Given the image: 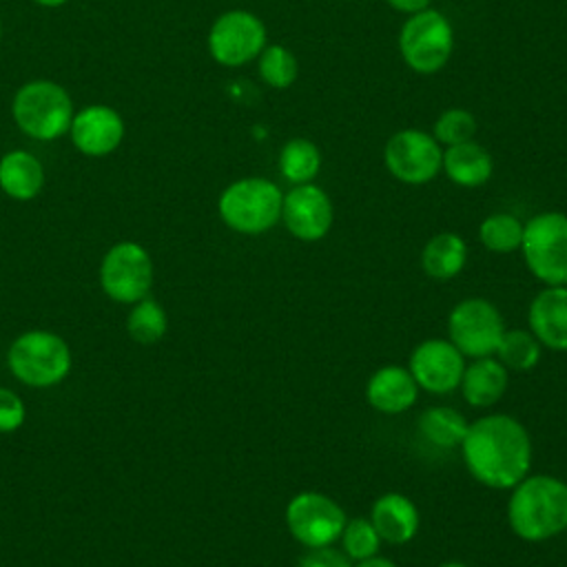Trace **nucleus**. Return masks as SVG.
I'll list each match as a JSON object with an SVG mask.
<instances>
[{
    "mask_svg": "<svg viewBox=\"0 0 567 567\" xmlns=\"http://www.w3.org/2000/svg\"><path fill=\"white\" fill-rule=\"evenodd\" d=\"M470 474L494 489H512L532 465V439L509 414H487L470 423L461 443Z\"/></svg>",
    "mask_w": 567,
    "mask_h": 567,
    "instance_id": "obj_1",
    "label": "nucleus"
},
{
    "mask_svg": "<svg viewBox=\"0 0 567 567\" xmlns=\"http://www.w3.org/2000/svg\"><path fill=\"white\" fill-rule=\"evenodd\" d=\"M507 523L512 532L527 543H540L565 532L567 483L549 474L525 476L512 487Z\"/></svg>",
    "mask_w": 567,
    "mask_h": 567,
    "instance_id": "obj_2",
    "label": "nucleus"
},
{
    "mask_svg": "<svg viewBox=\"0 0 567 567\" xmlns=\"http://www.w3.org/2000/svg\"><path fill=\"white\" fill-rule=\"evenodd\" d=\"M75 104L71 93L53 80H29L11 100L16 126L35 142H53L69 133Z\"/></svg>",
    "mask_w": 567,
    "mask_h": 567,
    "instance_id": "obj_3",
    "label": "nucleus"
},
{
    "mask_svg": "<svg viewBox=\"0 0 567 567\" xmlns=\"http://www.w3.org/2000/svg\"><path fill=\"white\" fill-rule=\"evenodd\" d=\"M11 374L29 388H53L62 383L73 365L69 343L51 330H27L7 350Z\"/></svg>",
    "mask_w": 567,
    "mask_h": 567,
    "instance_id": "obj_4",
    "label": "nucleus"
},
{
    "mask_svg": "<svg viewBox=\"0 0 567 567\" xmlns=\"http://www.w3.org/2000/svg\"><path fill=\"white\" fill-rule=\"evenodd\" d=\"M281 188L268 177H241L230 182L219 199L221 221L241 235H261L281 221Z\"/></svg>",
    "mask_w": 567,
    "mask_h": 567,
    "instance_id": "obj_5",
    "label": "nucleus"
},
{
    "mask_svg": "<svg viewBox=\"0 0 567 567\" xmlns=\"http://www.w3.org/2000/svg\"><path fill=\"white\" fill-rule=\"evenodd\" d=\"M454 51L452 22L439 9H423L405 18L399 31V53L408 69L419 75L441 71Z\"/></svg>",
    "mask_w": 567,
    "mask_h": 567,
    "instance_id": "obj_6",
    "label": "nucleus"
},
{
    "mask_svg": "<svg viewBox=\"0 0 567 567\" xmlns=\"http://www.w3.org/2000/svg\"><path fill=\"white\" fill-rule=\"evenodd\" d=\"M523 259L545 286L567 284V215L545 210L523 226Z\"/></svg>",
    "mask_w": 567,
    "mask_h": 567,
    "instance_id": "obj_7",
    "label": "nucleus"
},
{
    "mask_svg": "<svg viewBox=\"0 0 567 567\" xmlns=\"http://www.w3.org/2000/svg\"><path fill=\"white\" fill-rule=\"evenodd\" d=\"M268 31L264 20L248 9H228L219 13L206 35L210 58L228 69L244 66L264 51Z\"/></svg>",
    "mask_w": 567,
    "mask_h": 567,
    "instance_id": "obj_8",
    "label": "nucleus"
},
{
    "mask_svg": "<svg viewBox=\"0 0 567 567\" xmlns=\"http://www.w3.org/2000/svg\"><path fill=\"white\" fill-rule=\"evenodd\" d=\"M97 277L109 299L135 303L144 299L153 286V259L142 244L124 239L104 252Z\"/></svg>",
    "mask_w": 567,
    "mask_h": 567,
    "instance_id": "obj_9",
    "label": "nucleus"
},
{
    "mask_svg": "<svg viewBox=\"0 0 567 567\" xmlns=\"http://www.w3.org/2000/svg\"><path fill=\"white\" fill-rule=\"evenodd\" d=\"M443 146L432 133L421 128H401L383 146L388 173L408 186H423L441 173Z\"/></svg>",
    "mask_w": 567,
    "mask_h": 567,
    "instance_id": "obj_10",
    "label": "nucleus"
},
{
    "mask_svg": "<svg viewBox=\"0 0 567 567\" xmlns=\"http://www.w3.org/2000/svg\"><path fill=\"white\" fill-rule=\"evenodd\" d=\"M505 332V321L498 308L481 297L463 299L447 317L450 341L463 357H492Z\"/></svg>",
    "mask_w": 567,
    "mask_h": 567,
    "instance_id": "obj_11",
    "label": "nucleus"
},
{
    "mask_svg": "<svg viewBox=\"0 0 567 567\" xmlns=\"http://www.w3.org/2000/svg\"><path fill=\"white\" fill-rule=\"evenodd\" d=\"M288 532L308 549L328 547L346 527L341 505L321 492H301L286 505Z\"/></svg>",
    "mask_w": 567,
    "mask_h": 567,
    "instance_id": "obj_12",
    "label": "nucleus"
},
{
    "mask_svg": "<svg viewBox=\"0 0 567 567\" xmlns=\"http://www.w3.org/2000/svg\"><path fill=\"white\" fill-rule=\"evenodd\" d=\"M332 199L315 182L292 186L284 193L281 221L292 237L301 241H319L332 228Z\"/></svg>",
    "mask_w": 567,
    "mask_h": 567,
    "instance_id": "obj_13",
    "label": "nucleus"
},
{
    "mask_svg": "<svg viewBox=\"0 0 567 567\" xmlns=\"http://www.w3.org/2000/svg\"><path fill=\"white\" fill-rule=\"evenodd\" d=\"M408 363L416 385L434 394H447L458 388L465 370V357L450 339L421 341L412 350Z\"/></svg>",
    "mask_w": 567,
    "mask_h": 567,
    "instance_id": "obj_14",
    "label": "nucleus"
},
{
    "mask_svg": "<svg viewBox=\"0 0 567 567\" xmlns=\"http://www.w3.org/2000/svg\"><path fill=\"white\" fill-rule=\"evenodd\" d=\"M66 135L82 155L106 157L124 142L126 124L117 109L109 104H89L75 111Z\"/></svg>",
    "mask_w": 567,
    "mask_h": 567,
    "instance_id": "obj_15",
    "label": "nucleus"
},
{
    "mask_svg": "<svg viewBox=\"0 0 567 567\" xmlns=\"http://www.w3.org/2000/svg\"><path fill=\"white\" fill-rule=\"evenodd\" d=\"M529 330L540 346L565 352L567 350V286H547L540 290L527 312Z\"/></svg>",
    "mask_w": 567,
    "mask_h": 567,
    "instance_id": "obj_16",
    "label": "nucleus"
},
{
    "mask_svg": "<svg viewBox=\"0 0 567 567\" xmlns=\"http://www.w3.org/2000/svg\"><path fill=\"white\" fill-rule=\"evenodd\" d=\"M419 385L408 368L383 365L379 368L365 385L368 403L383 414H399L416 403Z\"/></svg>",
    "mask_w": 567,
    "mask_h": 567,
    "instance_id": "obj_17",
    "label": "nucleus"
},
{
    "mask_svg": "<svg viewBox=\"0 0 567 567\" xmlns=\"http://www.w3.org/2000/svg\"><path fill=\"white\" fill-rule=\"evenodd\" d=\"M370 520L379 532L381 540L390 545H405L419 532V509L408 496L399 492H388L379 496L372 505Z\"/></svg>",
    "mask_w": 567,
    "mask_h": 567,
    "instance_id": "obj_18",
    "label": "nucleus"
},
{
    "mask_svg": "<svg viewBox=\"0 0 567 567\" xmlns=\"http://www.w3.org/2000/svg\"><path fill=\"white\" fill-rule=\"evenodd\" d=\"M441 171L461 188H476L489 182L494 173L492 153L476 140L452 144L443 148Z\"/></svg>",
    "mask_w": 567,
    "mask_h": 567,
    "instance_id": "obj_19",
    "label": "nucleus"
},
{
    "mask_svg": "<svg viewBox=\"0 0 567 567\" xmlns=\"http://www.w3.org/2000/svg\"><path fill=\"white\" fill-rule=\"evenodd\" d=\"M44 177L42 162L27 148L7 151L0 157V190L16 202L35 199L44 188Z\"/></svg>",
    "mask_w": 567,
    "mask_h": 567,
    "instance_id": "obj_20",
    "label": "nucleus"
},
{
    "mask_svg": "<svg viewBox=\"0 0 567 567\" xmlns=\"http://www.w3.org/2000/svg\"><path fill=\"white\" fill-rule=\"evenodd\" d=\"M458 388L472 408H489L507 390V368L494 357H481L465 365Z\"/></svg>",
    "mask_w": 567,
    "mask_h": 567,
    "instance_id": "obj_21",
    "label": "nucleus"
},
{
    "mask_svg": "<svg viewBox=\"0 0 567 567\" xmlns=\"http://www.w3.org/2000/svg\"><path fill=\"white\" fill-rule=\"evenodd\" d=\"M467 259L465 239L458 233H436L427 239L421 250V266L432 279H452L456 277Z\"/></svg>",
    "mask_w": 567,
    "mask_h": 567,
    "instance_id": "obj_22",
    "label": "nucleus"
},
{
    "mask_svg": "<svg viewBox=\"0 0 567 567\" xmlns=\"http://www.w3.org/2000/svg\"><path fill=\"white\" fill-rule=\"evenodd\" d=\"M277 168L292 186L310 184L321 171V151L308 137H290L279 148Z\"/></svg>",
    "mask_w": 567,
    "mask_h": 567,
    "instance_id": "obj_23",
    "label": "nucleus"
},
{
    "mask_svg": "<svg viewBox=\"0 0 567 567\" xmlns=\"http://www.w3.org/2000/svg\"><path fill=\"white\" fill-rule=\"evenodd\" d=\"M416 427L427 443L447 450V447H456V445L461 447L470 423L458 410H454L450 405H434V408H427L425 412H421Z\"/></svg>",
    "mask_w": 567,
    "mask_h": 567,
    "instance_id": "obj_24",
    "label": "nucleus"
},
{
    "mask_svg": "<svg viewBox=\"0 0 567 567\" xmlns=\"http://www.w3.org/2000/svg\"><path fill=\"white\" fill-rule=\"evenodd\" d=\"M131 306L133 308L126 315L128 337L140 346L157 343L168 330V317H166L164 308L148 297H144Z\"/></svg>",
    "mask_w": 567,
    "mask_h": 567,
    "instance_id": "obj_25",
    "label": "nucleus"
},
{
    "mask_svg": "<svg viewBox=\"0 0 567 567\" xmlns=\"http://www.w3.org/2000/svg\"><path fill=\"white\" fill-rule=\"evenodd\" d=\"M494 354L507 370L527 372L540 361V341L532 334V330L512 328L503 332Z\"/></svg>",
    "mask_w": 567,
    "mask_h": 567,
    "instance_id": "obj_26",
    "label": "nucleus"
},
{
    "mask_svg": "<svg viewBox=\"0 0 567 567\" xmlns=\"http://www.w3.org/2000/svg\"><path fill=\"white\" fill-rule=\"evenodd\" d=\"M257 73L266 86L284 91L295 84L299 75V62L286 44H266L257 55Z\"/></svg>",
    "mask_w": 567,
    "mask_h": 567,
    "instance_id": "obj_27",
    "label": "nucleus"
},
{
    "mask_svg": "<svg viewBox=\"0 0 567 567\" xmlns=\"http://www.w3.org/2000/svg\"><path fill=\"white\" fill-rule=\"evenodd\" d=\"M523 226L512 213H494L481 221L478 239L492 252H514L520 248Z\"/></svg>",
    "mask_w": 567,
    "mask_h": 567,
    "instance_id": "obj_28",
    "label": "nucleus"
},
{
    "mask_svg": "<svg viewBox=\"0 0 567 567\" xmlns=\"http://www.w3.org/2000/svg\"><path fill=\"white\" fill-rule=\"evenodd\" d=\"M341 545H343V554L357 563V560H363V558H370V556H377L379 554V547H381V536L379 532L374 529L372 520L370 518H352V520H346V527L339 536Z\"/></svg>",
    "mask_w": 567,
    "mask_h": 567,
    "instance_id": "obj_29",
    "label": "nucleus"
},
{
    "mask_svg": "<svg viewBox=\"0 0 567 567\" xmlns=\"http://www.w3.org/2000/svg\"><path fill=\"white\" fill-rule=\"evenodd\" d=\"M434 140L445 148L452 144H461L474 140L476 135V117L461 106L445 109L432 124Z\"/></svg>",
    "mask_w": 567,
    "mask_h": 567,
    "instance_id": "obj_30",
    "label": "nucleus"
},
{
    "mask_svg": "<svg viewBox=\"0 0 567 567\" xmlns=\"http://www.w3.org/2000/svg\"><path fill=\"white\" fill-rule=\"evenodd\" d=\"M24 419H27V408L22 399L13 390L0 385V434L16 432L18 427H22Z\"/></svg>",
    "mask_w": 567,
    "mask_h": 567,
    "instance_id": "obj_31",
    "label": "nucleus"
},
{
    "mask_svg": "<svg viewBox=\"0 0 567 567\" xmlns=\"http://www.w3.org/2000/svg\"><path fill=\"white\" fill-rule=\"evenodd\" d=\"M299 567H352V560L343 551L328 545V547H315L306 556H301Z\"/></svg>",
    "mask_w": 567,
    "mask_h": 567,
    "instance_id": "obj_32",
    "label": "nucleus"
},
{
    "mask_svg": "<svg viewBox=\"0 0 567 567\" xmlns=\"http://www.w3.org/2000/svg\"><path fill=\"white\" fill-rule=\"evenodd\" d=\"M394 11L399 13H405V16H412V13H419L423 9H427L432 4V0H385Z\"/></svg>",
    "mask_w": 567,
    "mask_h": 567,
    "instance_id": "obj_33",
    "label": "nucleus"
},
{
    "mask_svg": "<svg viewBox=\"0 0 567 567\" xmlns=\"http://www.w3.org/2000/svg\"><path fill=\"white\" fill-rule=\"evenodd\" d=\"M352 567H396L390 558H383V556H370V558H363V560H357Z\"/></svg>",
    "mask_w": 567,
    "mask_h": 567,
    "instance_id": "obj_34",
    "label": "nucleus"
},
{
    "mask_svg": "<svg viewBox=\"0 0 567 567\" xmlns=\"http://www.w3.org/2000/svg\"><path fill=\"white\" fill-rule=\"evenodd\" d=\"M31 2H35L38 7H44V9H58V7L66 4L69 0H31Z\"/></svg>",
    "mask_w": 567,
    "mask_h": 567,
    "instance_id": "obj_35",
    "label": "nucleus"
},
{
    "mask_svg": "<svg viewBox=\"0 0 567 567\" xmlns=\"http://www.w3.org/2000/svg\"><path fill=\"white\" fill-rule=\"evenodd\" d=\"M439 567H470V565H465V563H458V560H445V563H441Z\"/></svg>",
    "mask_w": 567,
    "mask_h": 567,
    "instance_id": "obj_36",
    "label": "nucleus"
},
{
    "mask_svg": "<svg viewBox=\"0 0 567 567\" xmlns=\"http://www.w3.org/2000/svg\"><path fill=\"white\" fill-rule=\"evenodd\" d=\"M0 38H2V22H0Z\"/></svg>",
    "mask_w": 567,
    "mask_h": 567,
    "instance_id": "obj_37",
    "label": "nucleus"
}]
</instances>
